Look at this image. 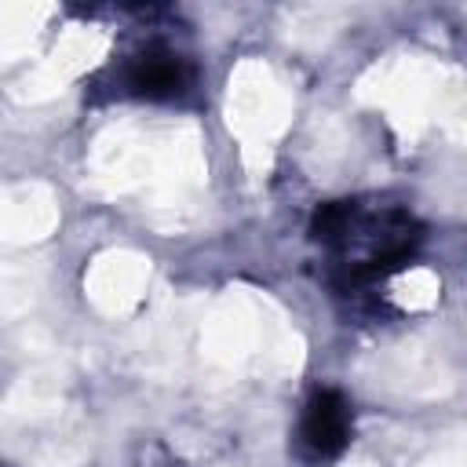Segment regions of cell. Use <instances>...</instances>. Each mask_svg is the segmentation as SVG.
Listing matches in <instances>:
<instances>
[{"label":"cell","instance_id":"obj_3","mask_svg":"<svg viewBox=\"0 0 467 467\" xmlns=\"http://www.w3.org/2000/svg\"><path fill=\"white\" fill-rule=\"evenodd\" d=\"M135 467H179V463L161 441H142L135 449Z\"/></svg>","mask_w":467,"mask_h":467},{"label":"cell","instance_id":"obj_1","mask_svg":"<svg viewBox=\"0 0 467 467\" xmlns=\"http://www.w3.org/2000/svg\"><path fill=\"white\" fill-rule=\"evenodd\" d=\"M350 438V405L343 401L339 390H317L310 401H306V412H303V423H299V445L325 460V456H336Z\"/></svg>","mask_w":467,"mask_h":467},{"label":"cell","instance_id":"obj_2","mask_svg":"<svg viewBox=\"0 0 467 467\" xmlns=\"http://www.w3.org/2000/svg\"><path fill=\"white\" fill-rule=\"evenodd\" d=\"M193 69L182 55L168 51V47H146L131 66H128V88L150 99H164V95H179L186 91Z\"/></svg>","mask_w":467,"mask_h":467}]
</instances>
